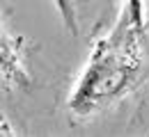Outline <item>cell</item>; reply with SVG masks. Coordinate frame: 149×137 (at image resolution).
Here are the masks:
<instances>
[{
	"label": "cell",
	"mask_w": 149,
	"mask_h": 137,
	"mask_svg": "<svg viewBox=\"0 0 149 137\" xmlns=\"http://www.w3.org/2000/svg\"><path fill=\"white\" fill-rule=\"evenodd\" d=\"M145 57V5L124 0L112 30L94 46L87 66L69 98L76 114H92L124 96L133 87Z\"/></svg>",
	"instance_id": "1"
},
{
	"label": "cell",
	"mask_w": 149,
	"mask_h": 137,
	"mask_svg": "<svg viewBox=\"0 0 149 137\" xmlns=\"http://www.w3.org/2000/svg\"><path fill=\"white\" fill-rule=\"evenodd\" d=\"M0 78L12 80V82H25V69L21 64V55L14 46V41L5 34V30L0 28Z\"/></svg>",
	"instance_id": "2"
}]
</instances>
